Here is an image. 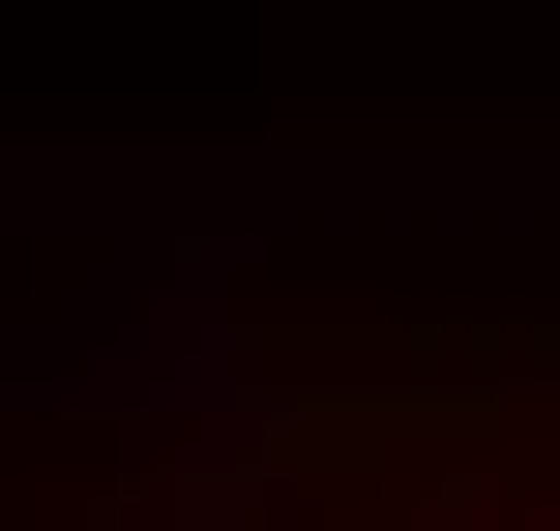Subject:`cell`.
<instances>
[{"mask_svg":"<svg viewBox=\"0 0 560 531\" xmlns=\"http://www.w3.org/2000/svg\"><path fill=\"white\" fill-rule=\"evenodd\" d=\"M89 531H236V473H118V503H89Z\"/></svg>","mask_w":560,"mask_h":531,"instance_id":"cell-1","label":"cell"}]
</instances>
